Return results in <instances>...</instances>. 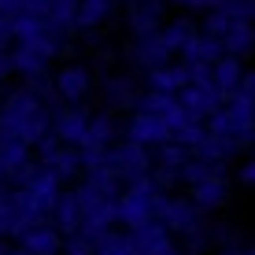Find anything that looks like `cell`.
Returning a JSON list of instances; mask_svg holds the SVG:
<instances>
[{
  "mask_svg": "<svg viewBox=\"0 0 255 255\" xmlns=\"http://www.w3.org/2000/svg\"><path fill=\"white\" fill-rule=\"evenodd\" d=\"M22 248L30 255H56L59 252V233L52 230V226L37 222V226H30V230L22 233Z\"/></svg>",
  "mask_w": 255,
  "mask_h": 255,
  "instance_id": "cell-1",
  "label": "cell"
},
{
  "mask_svg": "<svg viewBox=\"0 0 255 255\" xmlns=\"http://www.w3.org/2000/svg\"><path fill=\"white\" fill-rule=\"evenodd\" d=\"M59 82H63V93H70V96L82 89V74H78V70H74V74H63Z\"/></svg>",
  "mask_w": 255,
  "mask_h": 255,
  "instance_id": "cell-2",
  "label": "cell"
}]
</instances>
